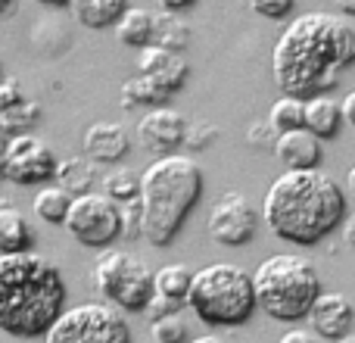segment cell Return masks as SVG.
Returning <instances> with one entry per match:
<instances>
[{
  "mask_svg": "<svg viewBox=\"0 0 355 343\" xmlns=\"http://www.w3.org/2000/svg\"><path fill=\"white\" fill-rule=\"evenodd\" d=\"M355 62V28L334 12L315 10L290 19L271 50V75L290 97L312 100L334 91Z\"/></svg>",
  "mask_w": 355,
  "mask_h": 343,
  "instance_id": "obj_1",
  "label": "cell"
},
{
  "mask_svg": "<svg viewBox=\"0 0 355 343\" xmlns=\"http://www.w3.org/2000/svg\"><path fill=\"white\" fill-rule=\"evenodd\" d=\"M262 219L275 237L315 246L346 219V194L321 169H287L271 181Z\"/></svg>",
  "mask_w": 355,
  "mask_h": 343,
  "instance_id": "obj_2",
  "label": "cell"
},
{
  "mask_svg": "<svg viewBox=\"0 0 355 343\" xmlns=\"http://www.w3.org/2000/svg\"><path fill=\"white\" fill-rule=\"evenodd\" d=\"M66 278L47 256L10 253L0 256V331L16 340L44 337L66 312Z\"/></svg>",
  "mask_w": 355,
  "mask_h": 343,
  "instance_id": "obj_3",
  "label": "cell"
},
{
  "mask_svg": "<svg viewBox=\"0 0 355 343\" xmlns=\"http://www.w3.org/2000/svg\"><path fill=\"white\" fill-rule=\"evenodd\" d=\"M200 200L202 172L190 156L172 153L153 160L141 175L144 240L156 250L172 246Z\"/></svg>",
  "mask_w": 355,
  "mask_h": 343,
  "instance_id": "obj_4",
  "label": "cell"
},
{
  "mask_svg": "<svg viewBox=\"0 0 355 343\" xmlns=\"http://www.w3.org/2000/svg\"><path fill=\"white\" fill-rule=\"evenodd\" d=\"M252 287H256L259 309L268 319L296 325L309 319V309L321 294V278L306 256L277 253L259 262V269L252 271Z\"/></svg>",
  "mask_w": 355,
  "mask_h": 343,
  "instance_id": "obj_5",
  "label": "cell"
},
{
  "mask_svg": "<svg viewBox=\"0 0 355 343\" xmlns=\"http://www.w3.org/2000/svg\"><path fill=\"white\" fill-rule=\"evenodd\" d=\"M187 309L209 328H240L256 315V287L252 275L240 265L212 262L193 271Z\"/></svg>",
  "mask_w": 355,
  "mask_h": 343,
  "instance_id": "obj_6",
  "label": "cell"
},
{
  "mask_svg": "<svg viewBox=\"0 0 355 343\" xmlns=\"http://www.w3.org/2000/svg\"><path fill=\"white\" fill-rule=\"evenodd\" d=\"M94 287L119 312H147L153 300V271L125 250H103L91 271Z\"/></svg>",
  "mask_w": 355,
  "mask_h": 343,
  "instance_id": "obj_7",
  "label": "cell"
},
{
  "mask_svg": "<svg viewBox=\"0 0 355 343\" xmlns=\"http://www.w3.org/2000/svg\"><path fill=\"white\" fill-rule=\"evenodd\" d=\"M44 343H135L131 325L110 303H78L56 319Z\"/></svg>",
  "mask_w": 355,
  "mask_h": 343,
  "instance_id": "obj_8",
  "label": "cell"
},
{
  "mask_svg": "<svg viewBox=\"0 0 355 343\" xmlns=\"http://www.w3.org/2000/svg\"><path fill=\"white\" fill-rule=\"evenodd\" d=\"M62 228L75 244L87 246V250H112V244L122 237L119 203L110 200L106 194H97V190L72 196Z\"/></svg>",
  "mask_w": 355,
  "mask_h": 343,
  "instance_id": "obj_9",
  "label": "cell"
},
{
  "mask_svg": "<svg viewBox=\"0 0 355 343\" xmlns=\"http://www.w3.org/2000/svg\"><path fill=\"white\" fill-rule=\"evenodd\" d=\"M206 231L221 246H246L259 231V212L240 190H225L209 209Z\"/></svg>",
  "mask_w": 355,
  "mask_h": 343,
  "instance_id": "obj_10",
  "label": "cell"
},
{
  "mask_svg": "<svg viewBox=\"0 0 355 343\" xmlns=\"http://www.w3.org/2000/svg\"><path fill=\"white\" fill-rule=\"evenodd\" d=\"M56 166H60V156L41 137L35 135L12 137L3 162V181L25 184V187H44V184H50L56 178Z\"/></svg>",
  "mask_w": 355,
  "mask_h": 343,
  "instance_id": "obj_11",
  "label": "cell"
},
{
  "mask_svg": "<svg viewBox=\"0 0 355 343\" xmlns=\"http://www.w3.org/2000/svg\"><path fill=\"white\" fill-rule=\"evenodd\" d=\"M184 135H187V119L181 116L172 106H159L150 110L147 116L137 122V141L147 153L159 156H172L178 153V147H184Z\"/></svg>",
  "mask_w": 355,
  "mask_h": 343,
  "instance_id": "obj_12",
  "label": "cell"
},
{
  "mask_svg": "<svg viewBox=\"0 0 355 343\" xmlns=\"http://www.w3.org/2000/svg\"><path fill=\"white\" fill-rule=\"evenodd\" d=\"M137 75H147V78L153 81V85H159L168 97H175V94L187 85L190 69H187V62H184L181 53L150 44V47L137 50Z\"/></svg>",
  "mask_w": 355,
  "mask_h": 343,
  "instance_id": "obj_13",
  "label": "cell"
},
{
  "mask_svg": "<svg viewBox=\"0 0 355 343\" xmlns=\"http://www.w3.org/2000/svg\"><path fill=\"white\" fill-rule=\"evenodd\" d=\"M309 321H312V331L324 340H340L352 331L355 321V309L343 294H334V290H321L315 306L309 309Z\"/></svg>",
  "mask_w": 355,
  "mask_h": 343,
  "instance_id": "obj_14",
  "label": "cell"
},
{
  "mask_svg": "<svg viewBox=\"0 0 355 343\" xmlns=\"http://www.w3.org/2000/svg\"><path fill=\"white\" fill-rule=\"evenodd\" d=\"M81 147H85V156L91 162L112 166V162H122V156H128L131 135L119 122H94L87 125L85 137H81Z\"/></svg>",
  "mask_w": 355,
  "mask_h": 343,
  "instance_id": "obj_15",
  "label": "cell"
},
{
  "mask_svg": "<svg viewBox=\"0 0 355 343\" xmlns=\"http://www.w3.org/2000/svg\"><path fill=\"white\" fill-rule=\"evenodd\" d=\"M275 156L287 169H318L321 160H324V150H321V141L309 128H296L277 135Z\"/></svg>",
  "mask_w": 355,
  "mask_h": 343,
  "instance_id": "obj_16",
  "label": "cell"
},
{
  "mask_svg": "<svg viewBox=\"0 0 355 343\" xmlns=\"http://www.w3.org/2000/svg\"><path fill=\"white\" fill-rule=\"evenodd\" d=\"M35 246V228L12 203H0V256L28 253Z\"/></svg>",
  "mask_w": 355,
  "mask_h": 343,
  "instance_id": "obj_17",
  "label": "cell"
},
{
  "mask_svg": "<svg viewBox=\"0 0 355 343\" xmlns=\"http://www.w3.org/2000/svg\"><path fill=\"white\" fill-rule=\"evenodd\" d=\"M340 125H343V106H340L334 97L318 94V97L306 100V128L312 131L318 141L337 137Z\"/></svg>",
  "mask_w": 355,
  "mask_h": 343,
  "instance_id": "obj_18",
  "label": "cell"
},
{
  "mask_svg": "<svg viewBox=\"0 0 355 343\" xmlns=\"http://www.w3.org/2000/svg\"><path fill=\"white\" fill-rule=\"evenodd\" d=\"M69 6L85 28H116L131 3L128 0H72Z\"/></svg>",
  "mask_w": 355,
  "mask_h": 343,
  "instance_id": "obj_19",
  "label": "cell"
},
{
  "mask_svg": "<svg viewBox=\"0 0 355 343\" xmlns=\"http://www.w3.org/2000/svg\"><path fill=\"white\" fill-rule=\"evenodd\" d=\"M56 184L62 190H69L72 196H81V194H91L97 187V162H91L87 156H66L60 160L56 166Z\"/></svg>",
  "mask_w": 355,
  "mask_h": 343,
  "instance_id": "obj_20",
  "label": "cell"
},
{
  "mask_svg": "<svg viewBox=\"0 0 355 343\" xmlns=\"http://www.w3.org/2000/svg\"><path fill=\"white\" fill-rule=\"evenodd\" d=\"M116 41L135 50L150 47L153 44V12L144 10V6H128L125 16L116 22Z\"/></svg>",
  "mask_w": 355,
  "mask_h": 343,
  "instance_id": "obj_21",
  "label": "cell"
},
{
  "mask_svg": "<svg viewBox=\"0 0 355 343\" xmlns=\"http://www.w3.org/2000/svg\"><path fill=\"white\" fill-rule=\"evenodd\" d=\"M122 106L125 110H159V106H166L168 100V94L162 91L159 85H153V81L147 78V75H135V78H128L122 85Z\"/></svg>",
  "mask_w": 355,
  "mask_h": 343,
  "instance_id": "obj_22",
  "label": "cell"
},
{
  "mask_svg": "<svg viewBox=\"0 0 355 343\" xmlns=\"http://www.w3.org/2000/svg\"><path fill=\"white\" fill-rule=\"evenodd\" d=\"M69 206H72V194L62 190L60 184H44L35 194V200H31L35 215L41 221H47V225H62L69 215Z\"/></svg>",
  "mask_w": 355,
  "mask_h": 343,
  "instance_id": "obj_23",
  "label": "cell"
},
{
  "mask_svg": "<svg viewBox=\"0 0 355 343\" xmlns=\"http://www.w3.org/2000/svg\"><path fill=\"white\" fill-rule=\"evenodd\" d=\"M153 44L181 53L190 44V25L184 22L178 12H153Z\"/></svg>",
  "mask_w": 355,
  "mask_h": 343,
  "instance_id": "obj_24",
  "label": "cell"
},
{
  "mask_svg": "<svg viewBox=\"0 0 355 343\" xmlns=\"http://www.w3.org/2000/svg\"><path fill=\"white\" fill-rule=\"evenodd\" d=\"M190 281H193V271H190L187 265H181V262H175V265H162L159 271H153L156 296H166V300L184 303V306H187Z\"/></svg>",
  "mask_w": 355,
  "mask_h": 343,
  "instance_id": "obj_25",
  "label": "cell"
},
{
  "mask_svg": "<svg viewBox=\"0 0 355 343\" xmlns=\"http://www.w3.org/2000/svg\"><path fill=\"white\" fill-rule=\"evenodd\" d=\"M268 122H271V128H275L277 135H284V131H296V128H306V100L284 94V97L275 100V106H271Z\"/></svg>",
  "mask_w": 355,
  "mask_h": 343,
  "instance_id": "obj_26",
  "label": "cell"
},
{
  "mask_svg": "<svg viewBox=\"0 0 355 343\" xmlns=\"http://www.w3.org/2000/svg\"><path fill=\"white\" fill-rule=\"evenodd\" d=\"M100 194H106L116 203H128L141 196V175H135L131 169H112L100 178Z\"/></svg>",
  "mask_w": 355,
  "mask_h": 343,
  "instance_id": "obj_27",
  "label": "cell"
},
{
  "mask_svg": "<svg viewBox=\"0 0 355 343\" xmlns=\"http://www.w3.org/2000/svg\"><path fill=\"white\" fill-rule=\"evenodd\" d=\"M37 122H41V103H35V100H22L19 106H12L10 112L0 116V128L10 137L31 135V128H35Z\"/></svg>",
  "mask_w": 355,
  "mask_h": 343,
  "instance_id": "obj_28",
  "label": "cell"
},
{
  "mask_svg": "<svg viewBox=\"0 0 355 343\" xmlns=\"http://www.w3.org/2000/svg\"><path fill=\"white\" fill-rule=\"evenodd\" d=\"M150 337L156 343H190V325L184 315H166V319H153L150 325Z\"/></svg>",
  "mask_w": 355,
  "mask_h": 343,
  "instance_id": "obj_29",
  "label": "cell"
},
{
  "mask_svg": "<svg viewBox=\"0 0 355 343\" xmlns=\"http://www.w3.org/2000/svg\"><path fill=\"white\" fill-rule=\"evenodd\" d=\"M119 215H122V240H144V206L141 196L128 203H119Z\"/></svg>",
  "mask_w": 355,
  "mask_h": 343,
  "instance_id": "obj_30",
  "label": "cell"
},
{
  "mask_svg": "<svg viewBox=\"0 0 355 343\" xmlns=\"http://www.w3.org/2000/svg\"><path fill=\"white\" fill-rule=\"evenodd\" d=\"M215 137H218V128H215V125H209V122H187L184 147H187V150H206Z\"/></svg>",
  "mask_w": 355,
  "mask_h": 343,
  "instance_id": "obj_31",
  "label": "cell"
},
{
  "mask_svg": "<svg viewBox=\"0 0 355 343\" xmlns=\"http://www.w3.org/2000/svg\"><path fill=\"white\" fill-rule=\"evenodd\" d=\"M246 3H250V10L256 12V16H265V19H271V22H281V19H287L290 12H293L296 0H246Z\"/></svg>",
  "mask_w": 355,
  "mask_h": 343,
  "instance_id": "obj_32",
  "label": "cell"
},
{
  "mask_svg": "<svg viewBox=\"0 0 355 343\" xmlns=\"http://www.w3.org/2000/svg\"><path fill=\"white\" fill-rule=\"evenodd\" d=\"M22 100H28V97L22 94L19 78H0V116H3V112H10L12 106H19Z\"/></svg>",
  "mask_w": 355,
  "mask_h": 343,
  "instance_id": "obj_33",
  "label": "cell"
},
{
  "mask_svg": "<svg viewBox=\"0 0 355 343\" xmlns=\"http://www.w3.org/2000/svg\"><path fill=\"white\" fill-rule=\"evenodd\" d=\"M181 309H184V303H175V300H166V296L153 294V300H150V306H147V315L150 319H166V315H181Z\"/></svg>",
  "mask_w": 355,
  "mask_h": 343,
  "instance_id": "obj_34",
  "label": "cell"
},
{
  "mask_svg": "<svg viewBox=\"0 0 355 343\" xmlns=\"http://www.w3.org/2000/svg\"><path fill=\"white\" fill-rule=\"evenodd\" d=\"M250 144H252V147H271V150H275V144H277V131L271 128V122L252 125V128H250Z\"/></svg>",
  "mask_w": 355,
  "mask_h": 343,
  "instance_id": "obj_35",
  "label": "cell"
},
{
  "mask_svg": "<svg viewBox=\"0 0 355 343\" xmlns=\"http://www.w3.org/2000/svg\"><path fill=\"white\" fill-rule=\"evenodd\" d=\"M277 343H318L315 340V334H309V331H302V328H290L287 334H284Z\"/></svg>",
  "mask_w": 355,
  "mask_h": 343,
  "instance_id": "obj_36",
  "label": "cell"
},
{
  "mask_svg": "<svg viewBox=\"0 0 355 343\" xmlns=\"http://www.w3.org/2000/svg\"><path fill=\"white\" fill-rule=\"evenodd\" d=\"M156 3H159L166 12H184V10H190L196 0H156Z\"/></svg>",
  "mask_w": 355,
  "mask_h": 343,
  "instance_id": "obj_37",
  "label": "cell"
},
{
  "mask_svg": "<svg viewBox=\"0 0 355 343\" xmlns=\"http://www.w3.org/2000/svg\"><path fill=\"white\" fill-rule=\"evenodd\" d=\"M340 106H343V122H349L352 128H355V91L346 94V100Z\"/></svg>",
  "mask_w": 355,
  "mask_h": 343,
  "instance_id": "obj_38",
  "label": "cell"
},
{
  "mask_svg": "<svg viewBox=\"0 0 355 343\" xmlns=\"http://www.w3.org/2000/svg\"><path fill=\"white\" fill-rule=\"evenodd\" d=\"M10 141L12 137L0 128V181H3V162H6V150H10Z\"/></svg>",
  "mask_w": 355,
  "mask_h": 343,
  "instance_id": "obj_39",
  "label": "cell"
},
{
  "mask_svg": "<svg viewBox=\"0 0 355 343\" xmlns=\"http://www.w3.org/2000/svg\"><path fill=\"white\" fill-rule=\"evenodd\" d=\"M343 237H346V244L355 250V215H349L346 219V228H343Z\"/></svg>",
  "mask_w": 355,
  "mask_h": 343,
  "instance_id": "obj_40",
  "label": "cell"
},
{
  "mask_svg": "<svg viewBox=\"0 0 355 343\" xmlns=\"http://www.w3.org/2000/svg\"><path fill=\"white\" fill-rule=\"evenodd\" d=\"M334 6L340 12H346V16H355V0H334Z\"/></svg>",
  "mask_w": 355,
  "mask_h": 343,
  "instance_id": "obj_41",
  "label": "cell"
},
{
  "mask_svg": "<svg viewBox=\"0 0 355 343\" xmlns=\"http://www.w3.org/2000/svg\"><path fill=\"white\" fill-rule=\"evenodd\" d=\"M35 3H41V6H69L72 0H35Z\"/></svg>",
  "mask_w": 355,
  "mask_h": 343,
  "instance_id": "obj_42",
  "label": "cell"
},
{
  "mask_svg": "<svg viewBox=\"0 0 355 343\" xmlns=\"http://www.w3.org/2000/svg\"><path fill=\"white\" fill-rule=\"evenodd\" d=\"M190 343H225L221 337H212V334H206V337H193Z\"/></svg>",
  "mask_w": 355,
  "mask_h": 343,
  "instance_id": "obj_43",
  "label": "cell"
},
{
  "mask_svg": "<svg viewBox=\"0 0 355 343\" xmlns=\"http://www.w3.org/2000/svg\"><path fill=\"white\" fill-rule=\"evenodd\" d=\"M12 6H16V0H0V16H6Z\"/></svg>",
  "mask_w": 355,
  "mask_h": 343,
  "instance_id": "obj_44",
  "label": "cell"
},
{
  "mask_svg": "<svg viewBox=\"0 0 355 343\" xmlns=\"http://www.w3.org/2000/svg\"><path fill=\"white\" fill-rule=\"evenodd\" d=\"M346 184H349V190H352V196H355V166L349 169V175H346Z\"/></svg>",
  "mask_w": 355,
  "mask_h": 343,
  "instance_id": "obj_45",
  "label": "cell"
},
{
  "mask_svg": "<svg viewBox=\"0 0 355 343\" xmlns=\"http://www.w3.org/2000/svg\"><path fill=\"white\" fill-rule=\"evenodd\" d=\"M334 343H355V334H346V337H340V340H334Z\"/></svg>",
  "mask_w": 355,
  "mask_h": 343,
  "instance_id": "obj_46",
  "label": "cell"
},
{
  "mask_svg": "<svg viewBox=\"0 0 355 343\" xmlns=\"http://www.w3.org/2000/svg\"><path fill=\"white\" fill-rule=\"evenodd\" d=\"M0 78H3V56H0Z\"/></svg>",
  "mask_w": 355,
  "mask_h": 343,
  "instance_id": "obj_47",
  "label": "cell"
}]
</instances>
